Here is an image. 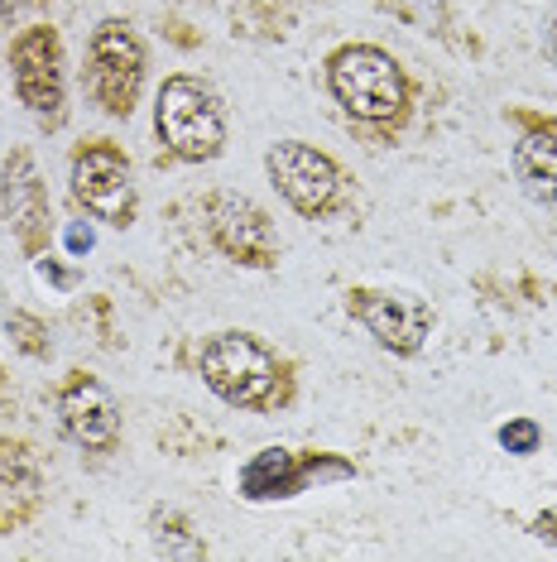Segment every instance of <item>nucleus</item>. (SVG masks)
<instances>
[{
	"instance_id": "20e7f679",
	"label": "nucleus",
	"mask_w": 557,
	"mask_h": 562,
	"mask_svg": "<svg viewBox=\"0 0 557 562\" xmlns=\"http://www.w3.org/2000/svg\"><path fill=\"white\" fill-rule=\"evenodd\" d=\"M87 87H92L96 106L111 116H130L135 97L145 87V48L125 20L96 24L92 48H87Z\"/></svg>"
},
{
	"instance_id": "a211bd4d",
	"label": "nucleus",
	"mask_w": 557,
	"mask_h": 562,
	"mask_svg": "<svg viewBox=\"0 0 557 562\" xmlns=\"http://www.w3.org/2000/svg\"><path fill=\"white\" fill-rule=\"evenodd\" d=\"M538 539L557 543V515H538Z\"/></svg>"
},
{
	"instance_id": "f257e3e1",
	"label": "nucleus",
	"mask_w": 557,
	"mask_h": 562,
	"mask_svg": "<svg viewBox=\"0 0 557 562\" xmlns=\"http://www.w3.org/2000/svg\"><path fill=\"white\" fill-rule=\"evenodd\" d=\"M327 82H332V97L361 121H395L409 106V82L399 63L375 44H346L341 54H332Z\"/></svg>"
},
{
	"instance_id": "f03ea898",
	"label": "nucleus",
	"mask_w": 557,
	"mask_h": 562,
	"mask_svg": "<svg viewBox=\"0 0 557 562\" xmlns=\"http://www.w3.org/2000/svg\"><path fill=\"white\" fill-rule=\"evenodd\" d=\"M155 125L159 139L187 164L202 159H217L226 145V116H221V101L207 82L197 78H169L159 87L155 101Z\"/></svg>"
},
{
	"instance_id": "9d476101",
	"label": "nucleus",
	"mask_w": 557,
	"mask_h": 562,
	"mask_svg": "<svg viewBox=\"0 0 557 562\" xmlns=\"http://www.w3.org/2000/svg\"><path fill=\"white\" fill-rule=\"evenodd\" d=\"M58 418H62V428H68L72 442L96 447V452L116 447V438H121L116 394L101 385V380H92V375H78V380H68V385H62V394H58Z\"/></svg>"
},
{
	"instance_id": "ddd939ff",
	"label": "nucleus",
	"mask_w": 557,
	"mask_h": 562,
	"mask_svg": "<svg viewBox=\"0 0 557 562\" xmlns=\"http://www.w3.org/2000/svg\"><path fill=\"white\" fill-rule=\"evenodd\" d=\"M514 173L528 198L557 207V125H538L514 145Z\"/></svg>"
},
{
	"instance_id": "aec40b11",
	"label": "nucleus",
	"mask_w": 557,
	"mask_h": 562,
	"mask_svg": "<svg viewBox=\"0 0 557 562\" xmlns=\"http://www.w3.org/2000/svg\"><path fill=\"white\" fill-rule=\"evenodd\" d=\"M15 15V0H0V20H10Z\"/></svg>"
},
{
	"instance_id": "6e6552de",
	"label": "nucleus",
	"mask_w": 557,
	"mask_h": 562,
	"mask_svg": "<svg viewBox=\"0 0 557 562\" xmlns=\"http://www.w3.org/2000/svg\"><path fill=\"white\" fill-rule=\"evenodd\" d=\"M207 232L236 265H250V270H264L278 255L274 222L240 193H217L207 202Z\"/></svg>"
},
{
	"instance_id": "9b49d317",
	"label": "nucleus",
	"mask_w": 557,
	"mask_h": 562,
	"mask_svg": "<svg viewBox=\"0 0 557 562\" xmlns=\"http://www.w3.org/2000/svg\"><path fill=\"white\" fill-rule=\"evenodd\" d=\"M0 207H5L10 226H15V236L24 246H34L39 232L48 226V198H44V183H39V169H34V159L15 149V155L5 159V178H0Z\"/></svg>"
},
{
	"instance_id": "4468645a",
	"label": "nucleus",
	"mask_w": 557,
	"mask_h": 562,
	"mask_svg": "<svg viewBox=\"0 0 557 562\" xmlns=\"http://www.w3.org/2000/svg\"><path fill=\"white\" fill-rule=\"evenodd\" d=\"M303 485V467L294 452H284V447H264V452L240 471V495H250V501H270V495H294Z\"/></svg>"
},
{
	"instance_id": "6ab92c4d",
	"label": "nucleus",
	"mask_w": 557,
	"mask_h": 562,
	"mask_svg": "<svg viewBox=\"0 0 557 562\" xmlns=\"http://www.w3.org/2000/svg\"><path fill=\"white\" fill-rule=\"evenodd\" d=\"M548 54H553V63H557V20L548 24Z\"/></svg>"
},
{
	"instance_id": "39448f33",
	"label": "nucleus",
	"mask_w": 557,
	"mask_h": 562,
	"mask_svg": "<svg viewBox=\"0 0 557 562\" xmlns=\"http://www.w3.org/2000/svg\"><path fill=\"white\" fill-rule=\"evenodd\" d=\"M270 178L274 188L288 198V207H298L303 216H322L337 207L341 198V169L322 149L303 145V139H284V145L270 149Z\"/></svg>"
},
{
	"instance_id": "0eeeda50",
	"label": "nucleus",
	"mask_w": 557,
	"mask_h": 562,
	"mask_svg": "<svg viewBox=\"0 0 557 562\" xmlns=\"http://www.w3.org/2000/svg\"><path fill=\"white\" fill-rule=\"evenodd\" d=\"M10 68H15V87L20 101L34 111L44 125L62 121V48L58 34L48 24H34L24 30L15 48H10Z\"/></svg>"
},
{
	"instance_id": "2eb2a0df",
	"label": "nucleus",
	"mask_w": 557,
	"mask_h": 562,
	"mask_svg": "<svg viewBox=\"0 0 557 562\" xmlns=\"http://www.w3.org/2000/svg\"><path fill=\"white\" fill-rule=\"evenodd\" d=\"M10 331H15V341H20V347L30 351V356H44V351H48V341H44V327L34 323L30 313H10Z\"/></svg>"
},
{
	"instance_id": "dca6fc26",
	"label": "nucleus",
	"mask_w": 557,
	"mask_h": 562,
	"mask_svg": "<svg viewBox=\"0 0 557 562\" xmlns=\"http://www.w3.org/2000/svg\"><path fill=\"white\" fill-rule=\"evenodd\" d=\"M500 442L510 447V452L528 457V452L538 447V424H528V418H514V424H504V428H500Z\"/></svg>"
},
{
	"instance_id": "f3484780",
	"label": "nucleus",
	"mask_w": 557,
	"mask_h": 562,
	"mask_svg": "<svg viewBox=\"0 0 557 562\" xmlns=\"http://www.w3.org/2000/svg\"><path fill=\"white\" fill-rule=\"evenodd\" d=\"M68 246H72V250H92V232H87V226H72V232H68Z\"/></svg>"
},
{
	"instance_id": "f8f14e48",
	"label": "nucleus",
	"mask_w": 557,
	"mask_h": 562,
	"mask_svg": "<svg viewBox=\"0 0 557 562\" xmlns=\"http://www.w3.org/2000/svg\"><path fill=\"white\" fill-rule=\"evenodd\" d=\"M39 505V457L30 442H0V533Z\"/></svg>"
},
{
	"instance_id": "423d86ee",
	"label": "nucleus",
	"mask_w": 557,
	"mask_h": 562,
	"mask_svg": "<svg viewBox=\"0 0 557 562\" xmlns=\"http://www.w3.org/2000/svg\"><path fill=\"white\" fill-rule=\"evenodd\" d=\"M72 193L87 212H96L111 226H130L135 216V183H130V164L116 145L96 139L72 159Z\"/></svg>"
},
{
	"instance_id": "7ed1b4c3",
	"label": "nucleus",
	"mask_w": 557,
	"mask_h": 562,
	"mask_svg": "<svg viewBox=\"0 0 557 562\" xmlns=\"http://www.w3.org/2000/svg\"><path fill=\"white\" fill-rule=\"evenodd\" d=\"M202 380L236 408H264L278 394V361L250 331H217L202 347Z\"/></svg>"
},
{
	"instance_id": "1a4fd4ad",
	"label": "nucleus",
	"mask_w": 557,
	"mask_h": 562,
	"mask_svg": "<svg viewBox=\"0 0 557 562\" xmlns=\"http://www.w3.org/2000/svg\"><path fill=\"white\" fill-rule=\"evenodd\" d=\"M351 313L365 323V331L379 341V347L409 356L428 341L433 331V308L413 293H379V289H361L351 293Z\"/></svg>"
}]
</instances>
